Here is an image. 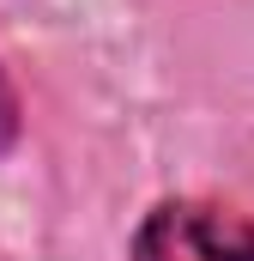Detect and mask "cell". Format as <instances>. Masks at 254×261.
Masks as SVG:
<instances>
[{"label":"cell","mask_w":254,"mask_h":261,"mask_svg":"<svg viewBox=\"0 0 254 261\" xmlns=\"http://www.w3.org/2000/svg\"><path fill=\"white\" fill-rule=\"evenodd\" d=\"M127 261H254V219L218 200H157L133 225Z\"/></svg>","instance_id":"cell-1"},{"label":"cell","mask_w":254,"mask_h":261,"mask_svg":"<svg viewBox=\"0 0 254 261\" xmlns=\"http://www.w3.org/2000/svg\"><path fill=\"white\" fill-rule=\"evenodd\" d=\"M24 140V97H18V85H12V73L0 67V158L12 152Z\"/></svg>","instance_id":"cell-2"}]
</instances>
